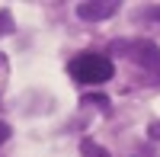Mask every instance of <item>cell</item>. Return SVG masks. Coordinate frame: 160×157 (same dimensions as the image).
Segmentation results:
<instances>
[{"instance_id": "obj_1", "label": "cell", "mask_w": 160, "mask_h": 157, "mask_svg": "<svg viewBox=\"0 0 160 157\" xmlns=\"http://www.w3.org/2000/svg\"><path fill=\"white\" fill-rule=\"evenodd\" d=\"M71 74L77 77L80 84H106V80H112L115 64L106 58V55L90 51V55H77L71 61Z\"/></svg>"}, {"instance_id": "obj_2", "label": "cell", "mask_w": 160, "mask_h": 157, "mask_svg": "<svg viewBox=\"0 0 160 157\" xmlns=\"http://www.w3.org/2000/svg\"><path fill=\"white\" fill-rule=\"evenodd\" d=\"M115 51L118 55H128L135 64H141L151 77L160 80V48L154 42H148V38H141V42H115Z\"/></svg>"}, {"instance_id": "obj_3", "label": "cell", "mask_w": 160, "mask_h": 157, "mask_svg": "<svg viewBox=\"0 0 160 157\" xmlns=\"http://www.w3.org/2000/svg\"><path fill=\"white\" fill-rule=\"evenodd\" d=\"M118 13V3L115 0H83L77 3V16L87 19V23H99V19H109Z\"/></svg>"}, {"instance_id": "obj_4", "label": "cell", "mask_w": 160, "mask_h": 157, "mask_svg": "<svg viewBox=\"0 0 160 157\" xmlns=\"http://www.w3.org/2000/svg\"><path fill=\"white\" fill-rule=\"evenodd\" d=\"M80 154L83 157H112L106 148H99L96 141H80Z\"/></svg>"}, {"instance_id": "obj_5", "label": "cell", "mask_w": 160, "mask_h": 157, "mask_svg": "<svg viewBox=\"0 0 160 157\" xmlns=\"http://www.w3.org/2000/svg\"><path fill=\"white\" fill-rule=\"evenodd\" d=\"M13 32V16L7 10H0V35H10Z\"/></svg>"}, {"instance_id": "obj_6", "label": "cell", "mask_w": 160, "mask_h": 157, "mask_svg": "<svg viewBox=\"0 0 160 157\" xmlns=\"http://www.w3.org/2000/svg\"><path fill=\"white\" fill-rule=\"evenodd\" d=\"M148 138L151 141H160V122H151L148 125Z\"/></svg>"}, {"instance_id": "obj_7", "label": "cell", "mask_w": 160, "mask_h": 157, "mask_svg": "<svg viewBox=\"0 0 160 157\" xmlns=\"http://www.w3.org/2000/svg\"><path fill=\"white\" fill-rule=\"evenodd\" d=\"M3 141H10V125L0 122V144H3Z\"/></svg>"}, {"instance_id": "obj_8", "label": "cell", "mask_w": 160, "mask_h": 157, "mask_svg": "<svg viewBox=\"0 0 160 157\" xmlns=\"http://www.w3.org/2000/svg\"><path fill=\"white\" fill-rule=\"evenodd\" d=\"M148 16H151V19H157V23H160V7H151V10H148Z\"/></svg>"}, {"instance_id": "obj_9", "label": "cell", "mask_w": 160, "mask_h": 157, "mask_svg": "<svg viewBox=\"0 0 160 157\" xmlns=\"http://www.w3.org/2000/svg\"><path fill=\"white\" fill-rule=\"evenodd\" d=\"M135 157H154V151H148V148H144V151H138Z\"/></svg>"}, {"instance_id": "obj_10", "label": "cell", "mask_w": 160, "mask_h": 157, "mask_svg": "<svg viewBox=\"0 0 160 157\" xmlns=\"http://www.w3.org/2000/svg\"><path fill=\"white\" fill-rule=\"evenodd\" d=\"M0 61H3V55H0Z\"/></svg>"}]
</instances>
